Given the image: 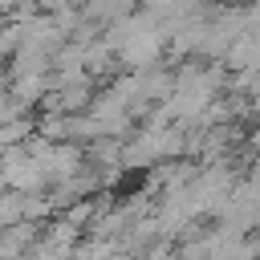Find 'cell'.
Segmentation results:
<instances>
[{
    "label": "cell",
    "instance_id": "1",
    "mask_svg": "<svg viewBox=\"0 0 260 260\" xmlns=\"http://www.w3.org/2000/svg\"><path fill=\"white\" fill-rule=\"evenodd\" d=\"M0 93H4V73H0Z\"/></svg>",
    "mask_w": 260,
    "mask_h": 260
}]
</instances>
